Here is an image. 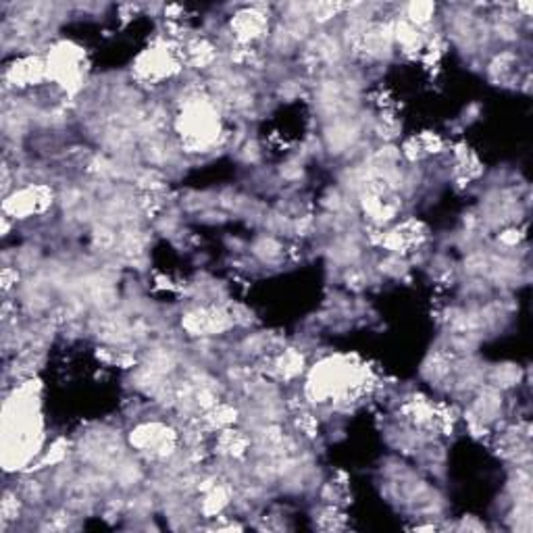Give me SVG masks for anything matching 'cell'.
Wrapping results in <instances>:
<instances>
[{
  "label": "cell",
  "mask_w": 533,
  "mask_h": 533,
  "mask_svg": "<svg viewBox=\"0 0 533 533\" xmlns=\"http://www.w3.org/2000/svg\"><path fill=\"white\" fill-rule=\"evenodd\" d=\"M267 28V15L259 9H244L236 13L234 21H231V31H234V38L240 44L259 40V38L265 36Z\"/></svg>",
  "instance_id": "1"
}]
</instances>
